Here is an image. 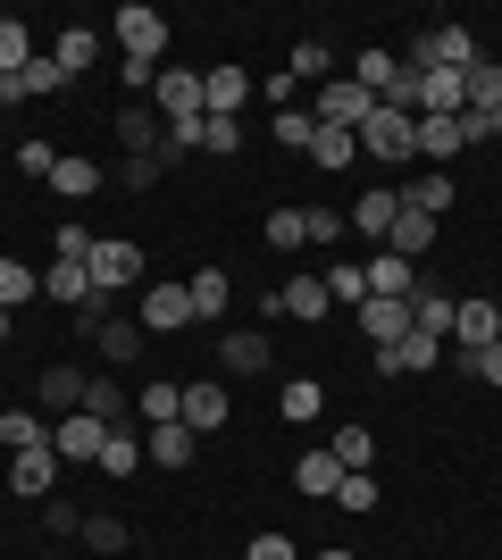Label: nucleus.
<instances>
[{
	"label": "nucleus",
	"instance_id": "f257e3e1",
	"mask_svg": "<svg viewBox=\"0 0 502 560\" xmlns=\"http://www.w3.org/2000/svg\"><path fill=\"white\" fill-rule=\"evenodd\" d=\"M360 160H385V167H394V160H419V117H402V109H385V101H377V109H369V117H360Z\"/></svg>",
	"mask_w": 502,
	"mask_h": 560
},
{
	"label": "nucleus",
	"instance_id": "f03ea898",
	"mask_svg": "<svg viewBox=\"0 0 502 560\" xmlns=\"http://www.w3.org/2000/svg\"><path fill=\"white\" fill-rule=\"evenodd\" d=\"M84 277H93V293H135V284H143V252H135L126 234H101L93 259H84Z\"/></svg>",
	"mask_w": 502,
	"mask_h": 560
},
{
	"label": "nucleus",
	"instance_id": "7ed1b4c3",
	"mask_svg": "<svg viewBox=\"0 0 502 560\" xmlns=\"http://www.w3.org/2000/svg\"><path fill=\"white\" fill-rule=\"evenodd\" d=\"M369 109H377V93L352 84V75H327V84H318V126H335V135H360Z\"/></svg>",
	"mask_w": 502,
	"mask_h": 560
},
{
	"label": "nucleus",
	"instance_id": "20e7f679",
	"mask_svg": "<svg viewBox=\"0 0 502 560\" xmlns=\"http://www.w3.org/2000/svg\"><path fill=\"white\" fill-rule=\"evenodd\" d=\"M101 444H109V427L93 419V410H68V419H50V452L68 468H93L101 460Z\"/></svg>",
	"mask_w": 502,
	"mask_h": 560
},
{
	"label": "nucleus",
	"instance_id": "39448f33",
	"mask_svg": "<svg viewBox=\"0 0 502 560\" xmlns=\"http://www.w3.org/2000/svg\"><path fill=\"white\" fill-rule=\"evenodd\" d=\"M151 109H160L167 126H192V117H210V101H201V75H192V68H160V84H151Z\"/></svg>",
	"mask_w": 502,
	"mask_h": 560
},
{
	"label": "nucleus",
	"instance_id": "423d86ee",
	"mask_svg": "<svg viewBox=\"0 0 502 560\" xmlns=\"http://www.w3.org/2000/svg\"><path fill=\"white\" fill-rule=\"evenodd\" d=\"M135 327H143V335H176V327H192V293H185V284H143V302H135Z\"/></svg>",
	"mask_w": 502,
	"mask_h": 560
},
{
	"label": "nucleus",
	"instance_id": "0eeeda50",
	"mask_svg": "<svg viewBox=\"0 0 502 560\" xmlns=\"http://www.w3.org/2000/svg\"><path fill=\"white\" fill-rule=\"evenodd\" d=\"M59 452L50 444H34V452H9V493H34V502H50V493H59Z\"/></svg>",
	"mask_w": 502,
	"mask_h": 560
},
{
	"label": "nucleus",
	"instance_id": "6e6552de",
	"mask_svg": "<svg viewBox=\"0 0 502 560\" xmlns=\"http://www.w3.org/2000/svg\"><path fill=\"white\" fill-rule=\"evenodd\" d=\"M118 43H126V59H160V50H167V18L143 9V0H126V9H118Z\"/></svg>",
	"mask_w": 502,
	"mask_h": 560
},
{
	"label": "nucleus",
	"instance_id": "1a4fd4ad",
	"mask_svg": "<svg viewBox=\"0 0 502 560\" xmlns=\"http://www.w3.org/2000/svg\"><path fill=\"white\" fill-rule=\"evenodd\" d=\"M352 318H360V335H369L377 351H394V343L410 335V302H385V293H369V302H360Z\"/></svg>",
	"mask_w": 502,
	"mask_h": 560
},
{
	"label": "nucleus",
	"instance_id": "9d476101",
	"mask_svg": "<svg viewBox=\"0 0 502 560\" xmlns=\"http://www.w3.org/2000/svg\"><path fill=\"white\" fill-rule=\"evenodd\" d=\"M486 343H502V318H494V302H453V351L469 360V351H486Z\"/></svg>",
	"mask_w": 502,
	"mask_h": 560
},
{
	"label": "nucleus",
	"instance_id": "9b49d317",
	"mask_svg": "<svg viewBox=\"0 0 502 560\" xmlns=\"http://www.w3.org/2000/svg\"><path fill=\"white\" fill-rule=\"evenodd\" d=\"M277 351H268V335L260 327H235V335H218V369L226 376H260Z\"/></svg>",
	"mask_w": 502,
	"mask_h": 560
},
{
	"label": "nucleus",
	"instance_id": "f8f14e48",
	"mask_svg": "<svg viewBox=\"0 0 502 560\" xmlns=\"http://www.w3.org/2000/svg\"><path fill=\"white\" fill-rule=\"evenodd\" d=\"M360 277H369V293H385V302H410V293H419V259H402V252H377L369 268H360Z\"/></svg>",
	"mask_w": 502,
	"mask_h": 560
},
{
	"label": "nucleus",
	"instance_id": "ddd939ff",
	"mask_svg": "<svg viewBox=\"0 0 502 560\" xmlns=\"http://www.w3.org/2000/svg\"><path fill=\"white\" fill-rule=\"evenodd\" d=\"M435 360H444V343H435V335H419V327H410L394 351H377V369H385V376H419V369H435Z\"/></svg>",
	"mask_w": 502,
	"mask_h": 560
},
{
	"label": "nucleus",
	"instance_id": "4468645a",
	"mask_svg": "<svg viewBox=\"0 0 502 560\" xmlns=\"http://www.w3.org/2000/svg\"><path fill=\"white\" fill-rule=\"evenodd\" d=\"M435 234H444V226H435L428 210H394V234H385V252H402V259H428V252H435Z\"/></svg>",
	"mask_w": 502,
	"mask_h": 560
},
{
	"label": "nucleus",
	"instance_id": "2eb2a0df",
	"mask_svg": "<svg viewBox=\"0 0 502 560\" xmlns=\"http://www.w3.org/2000/svg\"><path fill=\"white\" fill-rule=\"evenodd\" d=\"M185 427H192V435H210V427H226V385H218V376L185 385Z\"/></svg>",
	"mask_w": 502,
	"mask_h": 560
},
{
	"label": "nucleus",
	"instance_id": "dca6fc26",
	"mask_svg": "<svg viewBox=\"0 0 502 560\" xmlns=\"http://www.w3.org/2000/svg\"><path fill=\"white\" fill-rule=\"evenodd\" d=\"M394 210H402V192L377 185V192H360V201H352V226H360V234H377V252H385V234H394Z\"/></svg>",
	"mask_w": 502,
	"mask_h": 560
},
{
	"label": "nucleus",
	"instance_id": "f3484780",
	"mask_svg": "<svg viewBox=\"0 0 502 560\" xmlns=\"http://www.w3.org/2000/svg\"><path fill=\"white\" fill-rule=\"evenodd\" d=\"M293 486L311 493V502H335V486H343V460H335V452H302V460H293Z\"/></svg>",
	"mask_w": 502,
	"mask_h": 560
},
{
	"label": "nucleus",
	"instance_id": "a211bd4d",
	"mask_svg": "<svg viewBox=\"0 0 502 560\" xmlns=\"http://www.w3.org/2000/svg\"><path fill=\"white\" fill-rule=\"evenodd\" d=\"M192 452H201V435H192L185 419H176V427H151V435H143V460H160V468H185Z\"/></svg>",
	"mask_w": 502,
	"mask_h": 560
},
{
	"label": "nucleus",
	"instance_id": "6ab92c4d",
	"mask_svg": "<svg viewBox=\"0 0 502 560\" xmlns=\"http://www.w3.org/2000/svg\"><path fill=\"white\" fill-rule=\"evenodd\" d=\"M201 101H210V117H235L243 101H252V75L243 68H210L201 75Z\"/></svg>",
	"mask_w": 502,
	"mask_h": 560
},
{
	"label": "nucleus",
	"instance_id": "aec40b11",
	"mask_svg": "<svg viewBox=\"0 0 502 560\" xmlns=\"http://www.w3.org/2000/svg\"><path fill=\"white\" fill-rule=\"evenodd\" d=\"M394 192H402V210H428V218L453 210V176H444V167H428V176H410V185H394Z\"/></svg>",
	"mask_w": 502,
	"mask_h": 560
},
{
	"label": "nucleus",
	"instance_id": "412c9836",
	"mask_svg": "<svg viewBox=\"0 0 502 560\" xmlns=\"http://www.w3.org/2000/svg\"><path fill=\"white\" fill-rule=\"evenodd\" d=\"M277 302H285V318H311V327H318V318H327V277H285V284H277Z\"/></svg>",
	"mask_w": 502,
	"mask_h": 560
},
{
	"label": "nucleus",
	"instance_id": "4be33fe9",
	"mask_svg": "<svg viewBox=\"0 0 502 560\" xmlns=\"http://www.w3.org/2000/svg\"><path fill=\"white\" fill-rule=\"evenodd\" d=\"M469 135H460V117H419V160H460Z\"/></svg>",
	"mask_w": 502,
	"mask_h": 560
},
{
	"label": "nucleus",
	"instance_id": "5701e85b",
	"mask_svg": "<svg viewBox=\"0 0 502 560\" xmlns=\"http://www.w3.org/2000/svg\"><path fill=\"white\" fill-rule=\"evenodd\" d=\"M50 59H59V75H84L101 59V34L93 25H59V50H50Z\"/></svg>",
	"mask_w": 502,
	"mask_h": 560
},
{
	"label": "nucleus",
	"instance_id": "b1692460",
	"mask_svg": "<svg viewBox=\"0 0 502 560\" xmlns=\"http://www.w3.org/2000/svg\"><path fill=\"white\" fill-rule=\"evenodd\" d=\"M43 302H68V310L93 302V277H84V259H59V268H50V277H43Z\"/></svg>",
	"mask_w": 502,
	"mask_h": 560
},
{
	"label": "nucleus",
	"instance_id": "393cba45",
	"mask_svg": "<svg viewBox=\"0 0 502 560\" xmlns=\"http://www.w3.org/2000/svg\"><path fill=\"white\" fill-rule=\"evenodd\" d=\"M50 192H59V201H93V192H101V167L59 151V167H50Z\"/></svg>",
	"mask_w": 502,
	"mask_h": 560
},
{
	"label": "nucleus",
	"instance_id": "a878e982",
	"mask_svg": "<svg viewBox=\"0 0 502 560\" xmlns=\"http://www.w3.org/2000/svg\"><path fill=\"white\" fill-rule=\"evenodd\" d=\"M101 477H118V486H126V477H135V468H143V435H126V427H109V444H101Z\"/></svg>",
	"mask_w": 502,
	"mask_h": 560
},
{
	"label": "nucleus",
	"instance_id": "bb28decb",
	"mask_svg": "<svg viewBox=\"0 0 502 560\" xmlns=\"http://www.w3.org/2000/svg\"><path fill=\"white\" fill-rule=\"evenodd\" d=\"M410 327L435 335V343H453V293H410Z\"/></svg>",
	"mask_w": 502,
	"mask_h": 560
},
{
	"label": "nucleus",
	"instance_id": "cd10ccee",
	"mask_svg": "<svg viewBox=\"0 0 502 560\" xmlns=\"http://www.w3.org/2000/svg\"><path fill=\"white\" fill-rule=\"evenodd\" d=\"M25 302H43V277H34V268H25V259H0V310H9V318H17Z\"/></svg>",
	"mask_w": 502,
	"mask_h": 560
},
{
	"label": "nucleus",
	"instance_id": "c85d7f7f",
	"mask_svg": "<svg viewBox=\"0 0 502 560\" xmlns=\"http://www.w3.org/2000/svg\"><path fill=\"white\" fill-rule=\"evenodd\" d=\"M185 293H192V318H226V302H235V284H226V268H201V277H192Z\"/></svg>",
	"mask_w": 502,
	"mask_h": 560
},
{
	"label": "nucleus",
	"instance_id": "c756f323",
	"mask_svg": "<svg viewBox=\"0 0 502 560\" xmlns=\"http://www.w3.org/2000/svg\"><path fill=\"white\" fill-rule=\"evenodd\" d=\"M34 59H43V50H34V34H25L17 18H0V84H9V75H25Z\"/></svg>",
	"mask_w": 502,
	"mask_h": 560
},
{
	"label": "nucleus",
	"instance_id": "7c9ffc66",
	"mask_svg": "<svg viewBox=\"0 0 502 560\" xmlns=\"http://www.w3.org/2000/svg\"><path fill=\"white\" fill-rule=\"evenodd\" d=\"M59 84H68V75H59V59H34L25 75H9V84H0V101H43V93H59Z\"/></svg>",
	"mask_w": 502,
	"mask_h": 560
},
{
	"label": "nucleus",
	"instance_id": "2f4dec72",
	"mask_svg": "<svg viewBox=\"0 0 502 560\" xmlns=\"http://www.w3.org/2000/svg\"><path fill=\"white\" fill-rule=\"evenodd\" d=\"M0 444H9V452L50 444V419H43V410H0Z\"/></svg>",
	"mask_w": 502,
	"mask_h": 560
},
{
	"label": "nucleus",
	"instance_id": "473e14b6",
	"mask_svg": "<svg viewBox=\"0 0 502 560\" xmlns=\"http://www.w3.org/2000/svg\"><path fill=\"white\" fill-rule=\"evenodd\" d=\"M118 135H126V151H135V160H160V142H167V126L151 109H126L118 117Z\"/></svg>",
	"mask_w": 502,
	"mask_h": 560
},
{
	"label": "nucleus",
	"instance_id": "72a5a7b5",
	"mask_svg": "<svg viewBox=\"0 0 502 560\" xmlns=\"http://www.w3.org/2000/svg\"><path fill=\"white\" fill-rule=\"evenodd\" d=\"M43 401H50V419L84 410V369H43Z\"/></svg>",
	"mask_w": 502,
	"mask_h": 560
},
{
	"label": "nucleus",
	"instance_id": "f704fd0d",
	"mask_svg": "<svg viewBox=\"0 0 502 560\" xmlns=\"http://www.w3.org/2000/svg\"><path fill=\"white\" fill-rule=\"evenodd\" d=\"M84 410H93L101 427H126V394H118V376H84Z\"/></svg>",
	"mask_w": 502,
	"mask_h": 560
},
{
	"label": "nucleus",
	"instance_id": "c9c22d12",
	"mask_svg": "<svg viewBox=\"0 0 502 560\" xmlns=\"http://www.w3.org/2000/svg\"><path fill=\"white\" fill-rule=\"evenodd\" d=\"M135 410H143L151 427H176V419H185V385H143V394H135Z\"/></svg>",
	"mask_w": 502,
	"mask_h": 560
},
{
	"label": "nucleus",
	"instance_id": "e433bc0d",
	"mask_svg": "<svg viewBox=\"0 0 502 560\" xmlns=\"http://www.w3.org/2000/svg\"><path fill=\"white\" fill-rule=\"evenodd\" d=\"M93 351H101V360H118V369H126V360L143 351V327H135V318H109V327L93 335Z\"/></svg>",
	"mask_w": 502,
	"mask_h": 560
},
{
	"label": "nucleus",
	"instance_id": "4c0bfd02",
	"mask_svg": "<svg viewBox=\"0 0 502 560\" xmlns=\"http://www.w3.org/2000/svg\"><path fill=\"white\" fill-rule=\"evenodd\" d=\"M394 75H402V59H394V50H360V59H352V84H369L377 101H385V84H394Z\"/></svg>",
	"mask_w": 502,
	"mask_h": 560
},
{
	"label": "nucleus",
	"instance_id": "58836bf2",
	"mask_svg": "<svg viewBox=\"0 0 502 560\" xmlns=\"http://www.w3.org/2000/svg\"><path fill=\"white\" fill-rule=\"evenodd\" d=\"M352 160H360L352 135H335V126H318V135H311V167H352Z\"/></svg>",
	"mask_w": 502,
	"mask_h": 560
},
{
	"label": "nucleus",
	"instance_id": "ea45409f",
	"mask_svg": "<svg viewBox=\"0 0 502 560\" xmlns=\"http://www.w3.org/2000/svg\"><path fill=\"white\" fill-rule=\"evenodd\" d=\"M277 410H285L293 427H311V419H318V376H293L285 394H277Z\"/></svg>",
	"mask_w": 502,
	"mask_h": 560
},
{
	"label": "nucleus",
	"instance_id": "a19ab883",
	"mask_svg": "<svg viewBox=\"0 0 502 560\" xmlns=\"http://www.w3.org/2000/svg\"><path fill=\"white\" fill-rule=\"evenodd\" d=\"M469 109H502V59H478V68H469Z\"/></svg>",
	"mask_w": 502,
	"mask_h": 560
},
{
	"label": "nucleus",
	"instance_id": "79ce46f5",
	"mask_svg": "<svg viewBox=\"0 0 502 560\" xmlns=\"http://www.w3.org/2000/svg\"><path fill=\"white\" fill-rule=\"evenodd\" d=\"M268 243H277V252H302V243H311V210H277L268 218Z\"/></svg>",
	"mask_w": 502,
	"mask_h": 560
},
{
	"label": "nucleus",
	"instance_id": "37998d69",
	"mask_svg": "<svg viewBox=\"0 0 502 560\" xmlns=\"http://www.w3.org/2000/svg\"><path fill=\"white\" fill-rule=\"evenodd\" d=\"M327 302H369V277H360V268H352V259H335V268H327Z\"/></svg>",
	"mask_w": 502,
	"mask_h": 560
},
{
	"label": "nucleus",
	"instance_id": "c03bdc74",
	"mask_svg": "<svg viewBox=\"0 0 502 560\" xmlns=\"http://www.w3.org/2000/svg\"><path fill=\"white\" fill-rule=\"evenodd\" d=\"M335 460H343V468H369V460H377V435H369V427H343V435H335Z\"/></svg>",
	"mask_w": 502,
	"mask_h": 560
},
{
	"label": "nucleus",
	"instance_id": "a18cd8bd",
	"mask_svg": "<svg viewBox=\"0 0 502 560\" xmlns=\"http://www.w3.org/2000/svg\"><path fill=\"white\" fill-rule=\"evenodd\" d=\"M335 502H343V511H377V477H369V468H343Z\"/></svg>",
	"mask_w": 502,
	"mask_h": 560
},
{
	"label": "nucleus",
	"instance_id": "49530a36",
	"mask_svg": "<svg viewBox=\"0 0 502 560\" xmlns=\"http://www.w3.org/2000/svg\"><path fill=\"white\" fill-rule=\"evenodd\" d=\"M311 135H318L311 109H277V142H285V151H311Z\"/></svg>",
	"mask_w": 502,
	"mask_h": 560
},
{
	"label": "nucleus",
	"instance_id": "de8ad7c7",
	"mask_svg": "<svg viewBox=\"0 0 502 560\" xmlns=\"http://www.w3.org/2000/svg\"><path fill=\"white\" fill-rule=\"evenodd\" d=\"M285 75H293V84H302V75H318V84H327V43H293Z\"/></svg>",
	"mask_w": 502,
	"mask_h": 560
},
{
	"label": "nucleus",
	"instance_id": "09e8293b",
	"mask_svg": "<svg viewBox=\"0 0 502 560\" xmlns=\"http://www.w3.org/2000/svg\"><path fill=\"white\" fill-rule=\"evenodd\" d=\"M235 142H243V126H235V117H201V151H218V160H226Z\"/></svg>",
	"mask_w": 502,
	"mask_h": 560
},
{
	"label": "nucleus",
	"instance_id": "8fccbe9b",
	"mask_svg": "<svg viewBox=\"0 0 502 560\" xmlns=\"http://www.w3.org/2000/svg\"><path fill=\"white\" fill-rule=\"evenodd\" d=\"M453 369H469V376H486V385H502V343L469 351V360H460V351H453Z\"/></svg>",
	"mask_w": 502,
	"mask_h": 560
},
{
	"label": "nucleus",
	"instance_id": "3c124183",
	"mask_svg": "<svg viewBox=\"0 0 502 560\" xmlns=\"http://www.w3.org/2000/svg\"><path fill=\"white\" fill-rule=\"evenodd\" d=\"M84 544H93V552H126V527L118 518H84Z\"/></svg>",
	"mask_w": 502,
	"mask_h": 560
},
{
	"label": "nucleus",
	"instance_id": "603ef678",
	"mask_svg": "<svg viewBox=\"0 0 502 560\" xmlns=\"http://www.w3.org/2000/svg\"><path fill=\"white\" fill-rule=\"evenodd\" d=\"M460 135H469V142H494L502 135V109H460Z\"/></svg>",
	"mask_w": 502,
	"mask_h": 560
},
{
	"label": "nucleus",
	"instance_id": "864d4df0",
	"mask_svg": "<svg viewBox=\"0 0 502 560\" xmlns=\"http://www.w3.org/2000/svg\"><path fill=\"white\" fill-rule=\"evenodd\" d=\"M50 536H84V511H75V502H59V493H50Z\"/></svg>",
	"mask_w": 502,
	"mask_h": 560
},
{
	"label": "nucleus",
	"instance_id": "5fc2aeb1",
	"mask_svg": "<svg viewBox=\"0 0 502 560\" xmlns=\"http://www.w3.org/2000/svg\"><path fill=\"white\" fill-rule=\"evenodd\" d=\"M118 84H126V93H143V84H160V59H118Z\"/></svg>",
	"mask_w": 502,
	"mask_h": 560
},
{
	"label": "nucleus",
	"instance_id": "6e6d98bb",
	"mask_svg": "<svg viewBox=\"0 0 502 560\" xmlns=\"http://www.w3.org/2000/svg\"><path fill=\"white\" fill-rule=\"evenodd\" d=\"M17 167H25V176H43V185H50V167H59V151H50V142H25V151H17Z\"/></svg>",
	"mask_w": 502,
	"mask_h": 560
},
{
	"label": "nucleus",
	"instance_id": "4d7b16f0",
	"mask_svg": "<svg viewBox=\"0 0 502 560\" xmlns=\"http://www.w3.org/2000/svg\"><path fill=\"white\" fill-rule=\"evenodd\" d=\"M93 243H101L93 226H59V259H93Z\"/></svg>",
	"mask_w": 502,
	"mask_h": 560
},
{
	"label": "nucleus",
	"instance_id": "13d9d810",
	"mask_svg": "<svg viewBox=\"0 0 502 560\" xmlns=\"http://www.w3.org/2000/svg\"><path fill=\"white\" fill-rule=\"evenodd\" d=\"M243 560H302V552H293V536H252V552H243Z\"/></svg>",
	"mask_w": 502,
	"mask_h": 560
},
{
	"label": "nucleus",
	"instance_id": "bf43d9fd",
	"mask_svg": "<svg viewBox=\"0 0 502 560\" xmlns=\"http://www.w3.org/2000/svg\"><path fill=\"white\" fill-rule=\"evenodd\" d=\"M118 185H126V192H151V185H160V160H126Z\"/></svg>",
	"mask_w": 502,
	"mask_h": 560
},
{
	"label": "nucleus",
	"instance_id": "052dcab7",
	"mask_svg": "<svg viewBox=\"0 0 502 560\" xmlns=\"http://www.w3.org/2000/svg\"><path fill=\"white\" fill-rule=\"evenodd\" d=\"M343 226H352V218H335V210H311V243H335Z\"/></svg>",
	"mask_w": 502,
	"mask_h": 560
},
{
	"label": "nucleus",
	"instance_id": "680f3d73",
	"mask_svg": "<svg viewBox=\"0 0 502 560\" xmlns=\"http://www.w3.org/2000/svg\"><path fill=\"white\" fill-rule=\"evenodd\" d=\"M318 560H360V552H318Z\"/></svg>",
	"mask_w": 502,
	"mask_h": 560
},
{
	"label": "nucleus",
	"instance_id": "e2e57ef3",
	"mask_svg": "<svg viewBox=\"0 0 502 560\" xmlns=\"http://www.w3.org/2000/svg\"><path fill=\"white\" fill-rule=\"evenodd\" d=\"M0 343H9V310H0Z\"/></svg>",
	"mask_w": 502,
	"mask_h": 560
},
{
	"label": "nucleus",
	"instance_id": "0e129e2a",
	"mask_svg": "<svg viewBox=\"0 0 502 560\" xmlns=\"http://www.w3.org/2000/svg\"><path fill=\"white\" fill-rule=\"evenodd\" d=\"M494 318H502V302H494Z\"/></svg>",
	"mask_w": 502,
	"mask_h": 560
}]
</instances>
